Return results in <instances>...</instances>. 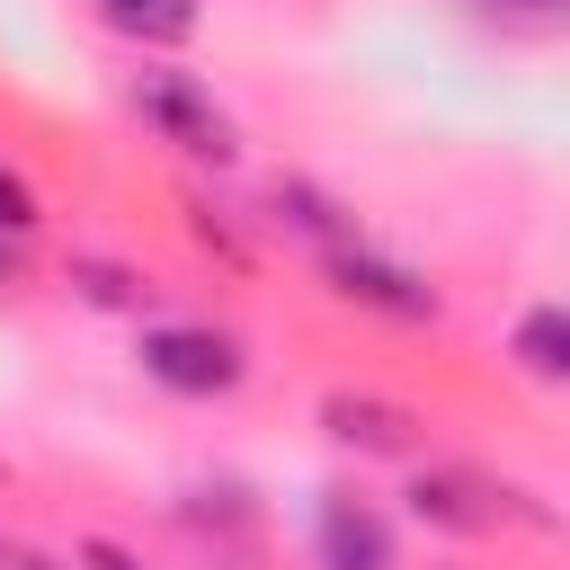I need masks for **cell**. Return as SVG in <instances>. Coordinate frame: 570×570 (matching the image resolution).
I'll use <instances>...</instances> for the list:
<instances>
[{
  "instance_id": "1",
  "label": "cell",
  "mask_w": 570,
  "mask_h": 570,
  "mask_svg": "<svg viewBox=\"0 0 570 570\" xmlns=\"http://www.w3.org/2000/svg\"><path fill=\"white\" fill-rule=\"evenodd\" d=\"M125 98H134V116H142L160 142H178L187 160H214V169H223V160L240 151L232 116L214 107V89H205L196 71H169V62H160V71H134V89H125Z\"/></svg>"
},
{
  "instance_id": "2",
  "label": "cell",
  "mask_w": 570,
  "mask_h": 570,
  "mask_svg": "<svg viewBox=\"0 0 570 570\" xmlns=\"http://www.w3.org/2000/svg\"><path fill=\"white\" fill-rule=\"evenodd\" d=\"M142 374H151L160 392L214 401V392H232V383L249 374V356H240L232 330H205V321H151V330H142Z\"/></svg>"
},
{
  "instance_id": "3",
  "label": "cell",
  "mask_w": 570,
  "mask_h": 570,
  "mask_svg": "<svg viewBox=\"0 0 570 570\" xmlns=\"http://www.w3.org/2000/svg\"><path fill=\"white\" fill-rule=\"evenodd\" d=\"M321 276H330V294H338V303H356V312H383V321H436V285H428L419 267H401V258L365 249V240L321 249Z\"/></svg>"
},
{
  "instance_id": "4",
  "label": "cell",
  "mask_w": 570,
  "mask_h": 570,
  "mask_svg": "<svg viewBox=\"0 0 570 570\" xmlns=\"http://www.w3.org/2000/svg\"><path fill=\"white\" fill-rule=\"evenodd\" d=\"M410 508H419L428 525H445V534H499L508 517H525L517 490H499L490 472H463V463H428V472L410 481Z\"/></svg>"
},
{
  "instance_id": "5",
  "label": "cell",
  "mask_w": 570,
  "mask_h": 570,
  "mask_svg": "<svg viewBox=\"0 0 570 570\" xmlns=\"http://www.w3.org/2000/svg\"><path fill=\"white\" fill-rule=\"evenodd\" d=\"M312 552H321V570H392V525H383L374 499H356V490H321Z\"/></svg>"
},
{
  "instance_id": "6",
  "label": "cell",
  "mask_w": 570,
  "mask_h": 570,
  "mask_svg": "<svg viewBox=\"0 0 570 570\" xmlns=\"http://www.w3.org/2000/svg\"><path fill=\"white\" fill-rule=\"evenodd\" d=\"M321 419H330V436H338V445H365V454H410V436H419V419H410V410L365 401V392H330V401H321Z\"/></svg>"
},
{
  "instance_id": "7",
  "label": "cell",
  "mask_w": 570,
  "mask_h": 570,
  "mask_svg": "<svg viewBox=\"0 0 570 570\" xmlns=\"http://www.w3.org/2000/svg\"><path fill=\"white\" fill-rule=\"evenodd\" d=\"M267 214H276L285 232H303V240H321V249H347V240H365V232H356V214H347L338 196H321V187H303V178H276V187H267Z\"/></svg>"
},
{
  "instance_id": "8",
  "label": "cell",
  "mask_w": 570,
  "mask_h": 570,
  "mask_svg": "<svg viewBox=\"0 0 570 570\" xmlns=\"http://www.w3.org/2000/svg\"><path fill=\"white\" fill-rule=\"evenodd\" d=\"M508 347H517V365H525L534 383H561V374H570V312H561V303H534Z\"/></svg>"
},
{
  "instance_id": "9",
  "label": "cell",
  "mask_w": 570,
  "mask_h": 570,
  "mask_svg": "<svg viewBox=\"0 0 570 570\" xmlns=\"http://www.w3.org/2000/svg\"><path fill=\"white\" fill-rule=\"evenodd\" d=\"M98 18H107L116 36H134V45H178V36H196V0H98Z\"/></svg>"
},
{
  "instance_id": "10",
  "label": "cell",
  "mask_w": 570,
  "mask_h": 570,
  "mask_svg": "<svg viewBox=\"0 0 570 570\" xmlns=\"http://www.w3.org/2000/svg\"><path fill=\"white\" fill-rule=\"evenodd\" d=\"M45 223V205H36V187L18 178V169H0V240H27Z\"/></svg>"
},
{
  "instance_id": "11",
  "label": "cell",
  "mask_w": 570,
  "mask_h": 570,
  "mask_svg": "<svg viewBox=\"0 0 570 570\" xmlns=\"http://www.w3.org/2000/svg\"><path fill=\"white\" fill-rule=\"evenodd\" d=\"M80 285H89L98 303H142V285H134L125 267H80Z\"/></svg>"
},
{
  "instance_id": "12",
  "label": "cell",
  "mask_w": 570,
  "mask_h": 570,
  "mask_svg": "<svg viewBox=\"0 0 570 570\" xmlns=\"http://www.w3.org/2000/svg\"><path fill=\"white\" fill-rule=\"evenodd\" d=\"M80 561H89V570H142V561H134L125 543H107V534H89V543H80Z\"/></svg>"
},
{
  "instance_id": "13",
  "label": "cell",
  "mask_w": 570,
  "mask_h": 570,
  "mask_svg": "<svg viewBox=\"0 0 570 570\" xmlns=\"http://www.w3.org/2000/svg\"><path fill=\"white\" fill-rule=\"evenodd\" d=\"M0 570H71V561H53V552H36V543H0Z\"/></svg>"
},
{
  "instance_id": "14",
  "label": "cell",
  "mask_w": 570,
  "mask_h": 570,
  "mask_svg": "<svg viewBox=\"0 0 570 570\" xmlns=\"http://www.w3.org/2000/svg\"><path fill=\"white\" fill-rule=\"evenodd\" d=\"M472 9H499V18H552L561 0H472Z\"/></svg>"
}]
</instances>
